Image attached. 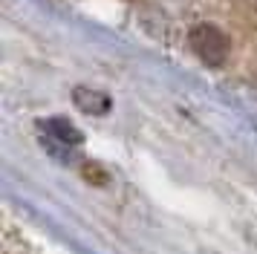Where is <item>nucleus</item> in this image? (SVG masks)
Masks as SVG:
<instances>
[{
  "instance_id": "nucleus-1",
  "label": "nucleus",
  "mask_w": 257,
  "mask_h": 254,
  "mask_svg": "<svg viewBox=\"0 0 257 254\" xmlns=\"http://www.w3.org/2000/svg\"><path fill=\"white\" fill-rule=\"evenodd\" d=\"M191 46L205 64L211 67H220L225 55H228V38L225 32H220L214 23H199L191 29Z\"/></svg>"
},
{
  "instance_id": "nucleus-2",
  "label": "nucleus",
  "mask_w": 257,
  "mask_h": 254,
  "mask_svg": "<svg viewBox=\"0 0 257 254\" xmlns=\"http://www.w3.org/2000/svg\"><path fill=\"white\" fill-rule=\"evenodd\" d=\"M72 98H75V104H78L81 110H87V113L101 115V113L110 110V98H107L104 92L90 90V87H78V90L72 92Z\"/></svg>"
}]
</instances>
